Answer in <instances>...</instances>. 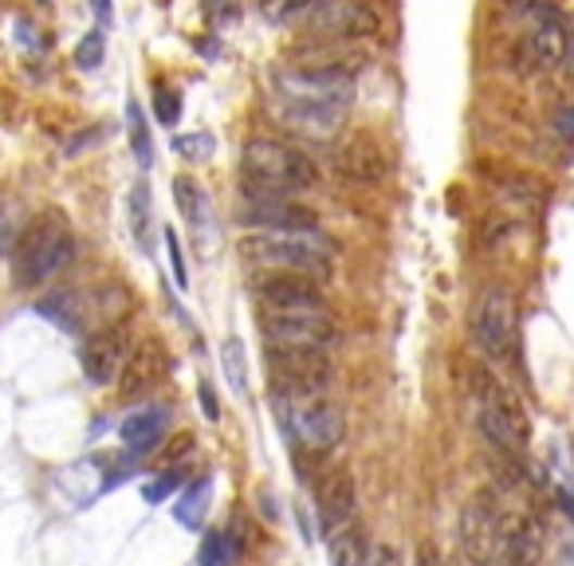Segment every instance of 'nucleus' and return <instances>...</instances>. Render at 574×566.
I'll list each match as a JSON object with an SVG mask.
<instances>
[{
    "label": "nucleus",
    "instance_id": "6ab92c4d",
    "mask_svg": "<svg viewBox=\"0 0 574 566\" xmlns=\"http://www.w3.org/2000/svg\"><path fill=\"white\" fill-rule=\"evenodd\" d=\"M327 555H330V566H362L366 563L370 546H366V536H362V527L354 524V519L342 524L339 531H330Z\"/></svg>",
    "mask_w": 574,
    "mask_h": 566
},
{
    "label": "nucleus",
    "instance_id": "bb28decb",
    "mask_svg": "<svg viewBox=\"0 0 574 566\" xmlns=\"http://www.w3.org/2000/svg\"><path fill=\"white\" fill-rule=\"evenodd\" d=\"M174 150L185 158V162H209L213 158V150H216V138L213 135H177L174 138Z\"/></svg>",
    "mask_w": 574,
    "mask_h": 566
},
{
    "label": "nucleus",
    "instance_id": "b1692460",
    "mask_svg": "<svg viewBox=\"0 0 574 566\" xmlns=\"http://www.w3.org/2000/svg\"><path fill=\"white\" fill-rule=\"evenodd\" d=\"M130 228L138 244L150 248V186L146 181H138L130 193Z\"/></svg>",
    "mask_w": 574,
    "mask_h": 566
},
{
    "label": "nucleus",
    "instance_id": "6e6552de",
    "mask_svg": "<svg viewBox=\"0 0 574 566\" xmlns=\"http://www.w3.org/2000/svg\"><path fill=\"white\" fill-rule=\"evenodd\" d=\"M130 323H111V327H99L91 330L79 347V362H83V374L91 386H111L118 381L123 374L126 359H130Z\"/></svg>",
    "mask_w": 574,
    "mask_h": 566
},
{
    "label": "nucleus",
    "instance_id": "f3484780",
    "mask_svg": "<svg viewBox=\"0 0 574 566\" xmlns=\"http://www.w3.org/2000/svg\"><path fill=\"white\" fill-rule=\"evenodd\" d=\"M319 527H323V536L330 531H339L342 524L354 519V507H359V488H354V476L347 468H335V473L323 476V485H319Z\"/></svg>",
    "mask_w": 574,
    "mask_h": 566
},
{
    "label": "nucleus",
    "instance_id": "c756f323",
    "mask_svg": "<svg viewBox=\"0 0 574 566\" xmlns=\"http://www.w3.org/2000/svg\"><path fill=\"white\" fill-rule=\"evenodd\" d=\"M165 240V252H170V264H174V279H177V288H189V272H185V256H182V240H177L174 228H165L162 232Z\"/></svg>",
    "mask_w": 574,
    "mask_h": 566
},
{
    "label": "nucleus",
    "instance_id": "4468645a",
    "mask_svg": "<svg viewBox=\"0 0 574 566\" xmlns=\"http://www.w3.org/2000/svg\"><path fill=\"white\" fill-rule=\"evenodd\" d=\"M461 546L476 566H488L496 558V546H500V515H496L492 500L476 495L461 512Z\"/></svg>",
    "mask_w": 574,
    "mask_h": 566
},
{
    "label": "nucleus",
    "instance_id": "7ed1b4c3",
    "mask_svg": "<svg viewBox=\"0 0 574 566\" xmlns=\"http://www.w3.org/2000/svg\"><path fill=\"white\" fill-rule=\"evenodd\" d=\"M12 279L16 288L32 291L60 279L79 256V240H75L72 225L63 221V213H40L28 221L21 237L12 240Z\"/></svg>",
    "mask_w": 574,
    "mask_h": 566
},
{
    "label": "nucleus",
    "instance_id": "4be33fe9",
    "mask_svg": "<svg viewBox=\"0 0 574 566\" xmlns=\"http://www.w3.org/2000/svg\"><path fill=\"white\" fill-rule=\"evenodd\" d=\"M240 555V539L228 531H205L197 546V566H233Z\"/></svg>",
    "mask_w": 574,
    "mask_h": 566
},
{
    "label": "nucleus",
    "instance_id": "5701e85b",
    "mask_svg": "<svg viewBox=\"0 0 574 566\" xmlns=\"http://www.w3.org/2000/svg\"><path fill=\"white\" fill-rule=\"evenodd\" d=\"M126 130H130V150H134V158H138V165L150 169V165H154V138H150L142 106L134 103V99L126 103Z\"/></svg>",
    "mask_w": 574,
    "mask_h": 566
},
{
    "label": "nucleus",
    "instance_id": "412c9836",
    "mask_svg": "<svg viewBox=\"0 0 574 566\" xmlns=\"http://www.w3.org/2000/svg\"><path fill=\"white\" fill-rule=\"evenodd\" d=\"M209 500H213V480H209V476H201V480H194V485L185 488L182 500L174 504L177 524L201 531V524H205V512H209Z\"/></svg>",
    "mask_w": 574,
    "mask_h": 566
},
{
    "label": "nucleus",
    "instance_id": "e433bc0d",
    "mask_svg": "<svg viewBox=\"0 0 574 566\" xmlns=\"http://www.w3.org/2000/svg\"><path fill=\"white\" fill-rule=\"evenodd\" d=\"M413 566H437V558H433V555H425V558H417V563H413Z\"/></svg>",
    "mask_w": 574,
    "mask_h": 566
},
{
    "label": "nucleus",
    "instance_id": "ddd939ff",
    "mask_svg": "<svg viewBox=\"0 0 574 566\" xmlns=\"http://www.w3.org/2000/svg\"><path fill=\"white\" fill-rule=\"evenodd\" d=\"M165 378H170V354L162 351V342H138L118 374V393L126 402H138L146 393H154Z\"/></svg>",
    "mask_w": 574,
    "mask_h": 566
},
{
    "label": "nucleus",
    "instance_id": "c9c22d12",
    "mask_svg": "<svg viewBox=\"0 0 574 566\" xmlns=\"http://www.w3.org/2000/svg\"><path fill=\"white\" fill-rule=\"evenodd\" d=\"M563 507H566V512L574 515V492H563Z\"/></svg>",
    "mask_w": 574,
    "mask_h": 566
},
{
    "label": "nucleus",
    "instance_id": "f257e3e1",
    "mask_svg": "<svg viewBox=\"0 0 574 566\" xmlns=\"http://www.w3.org/2000/svg\"><path fill=\"white\" fill-rule=\"evenodd\" d=\"M272 95H276L279 118L296 126L299 135L327 138L342 135L354 106V79L339 72H315V67H276L272 72Z\"/></svg>",
    "mask_w": 574,
    "mask_h": 566
},
{
    "label": "nucleus",
    "instance_id": "1a4fd4ad",
    "mask_svg": "<svg viewBox=\"0 0 574 566\" xmlns=\"http://www.w3.org/2000/svg\"><path fill=\"white\" fill-rule=\"evenodd\" d=\"M481 432L500 453H523L527 449V417L496 381L481 386Z\"/></svg>",
    "mask_w": 574,
    "mask_h": 566
},
{
    "label": "nucleus",
    "instance_id": "20e7f679",
    "mask_svg": "<svg viewBox=\"0 0 574 566\" xmlns=\"http://www.w3.org/2000/svg\"><path fill=\"white\" fill-rule=\"evenodd\" d=\"M240 252L264 272H299L315 279L330 276L335 264V244L323 237V228H248Z\"/></svg>",
    "mask_w": 574,
    "mask_h": 566
},
{
    "label": "nucleus",
    "instance_id": "393cba45",
    "mask_svg": "<svg viewBox=\"0 0 574 566\" xmlns=\"http://www.w3.org/2000/svg\"><path fill=\"white\" fill-rule=\"evenodd\" d=\"M103 60H107V32L91 28L79 43H75V63H79L83 72H95Z\"/></svg>",
    "mask_w": 574,
    "mask_h": 566
},
{
    "label": "nucleus",
    "instance_id": "2eb2a0df",
    "mask_svg": "<svg viewBox=\"0 0 574 566\" xmlns=\"http://www.w3.org/2000/svg\"><path fill=\"white\" fill-rule=\"evenodd\" d=\"M245 228H319L315 209H308L296 197H245L240 209Z\"/></svg>",
    "mask_w": 574,
    "mask_h": 566
},
{
    "label": "nucleus",
    "instance_id": "f704fd0d",
    "mask_svg": "<svg viewBox=\"0 0 574 566\" xmlns=\"http://www.w3.org/2000/svg\"><path fill=\"white\" fill-rule=\"evenodd\" d=\"M503 9H512V12H532L539 0H500Z\"/></svg>",
    "mask_w": 574,
    "mask_h": 566
},
{
    "label": "nucleus",
    "instance_id": "7c9ffc66",
    "mask_svg": "<svg viewBox=\"0 0 574 566\" xmlns=\"http://www.w3.org/2000/svg\"><path fill=\"white\" fill-rule=\"evenodd\" d=\"M362 566H398V551L394 546H370V555H366V563Z\"/></svg>",
    "mask_w": 574,
    "mask_h": 566
},
{
    "label": "nucleus",
    "instance_id": "39448f33",
    "mask_svg": "<svg viewBox=\"0 0 574 566\" xmlns=\"http://www.w3.org/2000/svg\"><path fill=\"white\" fill-rule=\"evenodd\" d=\"M260 339L276 351H319L330 354L339 342V323L330 307H299V311H260Z\"/></svg>",
    "mask_w": 574,
    "mask_h": 566
},
{
    "label": "nucleus",
    "instance_id": "c85d7f7f",
    "mask_svg": "<svg viewBox=\"0 0 574 566\" xmlns=\"http://www.w3.org/2000/svg\"><path fill=\"white\" fill-rule=\"evenodd\" d=\"M158 123L162 126H177V118H182V95L170 91V87H158Z\"/></svg>",
    "mask_w": 574,
    "mask_h": 566
},
{
    "label": "nucleus",
    "instance_id": "cd10ccee",
    "mask_svg": "<svg viewBox=\"0 0 574 566\" xmlns=\"http://www.w3.org/2000/svg\"><path fill=\"white\" fill-rule=\"evenodd\" d=\"M221 362H225V374H228V381L236 386V393L245 398L248 393V366H245V347L236 339H228L225 342V354H221Z\"/></svg>",
    "mask_w": 574,
    "mask_h": 566
},
{
    "label": "nucleus",
    "instance_id": "a878e982",
    "mask_svg": "<svg viewBox=\"0 0 574 566\" xmlns=\"http://www.w3.org/2000/svg\"><path fill=\"white\" fill-rule=\"evenodd\" d=\"M185 485V473L182 468H165L162 476H158V480H146L142 485V495H146V504H165V500H170V495L177 492V488Z\"/></svg>",
    "mask_w": 574,
    "mask_h": 566
},
{
    "label": "nucleus",
    "instance_id": "0eeeda50",
    "mask_svg": "<svg viewBox=\"0 0 574 566\" xmlns=\"http://www.w3.org/2000/svg\"><path fill=\"white\" fill-rule=\"evenodd\" d=\"M469 339L484 359H508L515 342V299L503 288H484L469 311Z\"/></svg>",
    "mask_w": 574,
    "mask_h": 566
},
{
    "label": "nucleus",
    "instance_id": "f03ea898",
    "mask_svg": "<svg viewBox=\"0 0 574 566\" xmlns=\"http://www.w3.org/2000/svg\"><path fill=\"white\" fill-rule=\"evenodd\" d=\"M315 186V162L284 138H248L245 150H240V189H245V197H303Z\"/></svg>",
    "mask_w": 574,
    "mask_h": 566
},
{
    "label": "nucleus",
    "instance_id": "dca6fc26",
    "mask_svg": "<svg viewBox=\"0 0 574 566\" xmlns=\"http://www.w3.org/2000/svg\"><path fill=\"white\" fill-rule=\"evenodd\" d=\"M330 165H335V174H342L354 186H378L386 177V150L374 135H354L335 150Z\"/></svg>",
    "mask_w": 574,
    "mask_h": 566
},
{
    "label": "nucleus",
    "instance_id": "aec40b11",
    "mask_svg": "<svg viewBox=\"0 0 574 566\" xmlns=\"http://www.w3.org/2000/svg\"><path fill=\"white\" fill-rule=\"evenodd\" d=\"M174 197H177L182 216L189 221L197 240H201V232L209 228V201H205V193H201V186H197L194 177H174Z\"/></svg>",
    "mask_w": 574,
    "mask_h": 566
},
{
    "label": "nucleus",
    "instance_id": "423d86ee",
    "mask_svg": "<svg viewBox=\"0 0 574 566\" xmlns=\"http://www.w3.org/2000/svg\"><path fill=\"white\" fill-rule=\"evenodd\" d=\"M279 425L303 453H330L347 437V417L327 398H276Z\"/></svg>",
    "mask_w": 574,
    "mask_h": 566
},
{
    "label": "nucleus",
    "instance_id": "2f4dec72",
    "mask_svg": "<svg viewBox=\"0 0 574 566\" xmlns=\"http://www.w3.org/2000/svg\"><path fill=\"white\" fill-rule=\"evenodd\" d=\"M201 405H205V417L209 422H216V417H221V410H216V393H213V386H209V381H201Z\"/></svg>",
    "mask_w": 574,
    "mask_h": 566
},
{
    "label": "nucleus",
    "instance_id": "a211bd4d",
    "mask_svg": "<svg viewBox=\"0 0 574 566\" xmlns=\"http://www.w3.org/2000/svg\"><path fill=\"white\" fill-rule=\"evenodd\" d=\"M170 422H174V410H170V405H142V410H134L130 417H123V425H118L123 449L130 456H150L158 444L165 441Z\"/></svg>",
    "mask_w": 574,
    "mask_h": 566
},
{
    "label": "nucleus",
    "instance_id": "9d476101",
    "mask_svg": "<svg viewBox=\"0 0 574 566\" xmlns=\"http://www.w3.org/2000/svg\"><path fill=\"white\" fill-rule=\"evenodd\" d=\"M252 299H257L260 311H299L327 303L323 291H319V279L299 276V272H264L252 284Z\"/></svg>",
    "mask_w": 574,
    "mask_h": 566
},
{
    "label": "nucleus",
    "instance_id": "9b49d317",
    "mask_svg": "<svg viewBox=\"0 0 574 566\" xmlns=\"http://www.w3.org/2000/svg\"><path fill=\"white\" fill-rule=\"evenodd\" d=\"M308 24L323 36L335 40H370L382 32V16L370 9L366 0H323L315 12L308 16Z\"/></svg>",
    "mask_w": 574,
    "mask_h": 566
},
{
    "label": "nucleus",
    "instance_id": "f8f14e48",
    "mask_svg": "<svg viewBox=\"0 0 574 566\" xmlns=\"http://www.w3.org/2000/svg\"><path fill=\"white\" fill-rule=\"evenodd\" d=\"M523 67L527 72H554L566 60V24L563 16L547 4H535V24L523 36Z\"/></svg>",
    "mask_w": 574,
    "mask_h": 566
},
{
    "label": "nucleus",
    "instance_id": "473e14b6",
    "mask_svg": "<svg viewBox=\"0 0 574 566\" xmlns=\"http://www.w3.org/2000/svg\"><path fill=\"white\" fill-rule=\"evenodd\" d=\"M91 9H95V28H111V0H91Z\"/></svg>",
    "mask_w": 574,
    "mask_h": 566
},
{
    "label": "nucleus",
    "instance_id": "72a5a7b5",
    "mask_svg": "<svg viewBox=\"0 0 574 566\" xmlns=\"http://www.w3.org/2000/svg\"><path fill=\"white\" fill-rule=\"evenodd\" d=\"M9 248H12V221H9V213H0V256H4Z\"/></svg>",
    "mask_w": 574,
    "mask_h": 566
}]
</instances>
